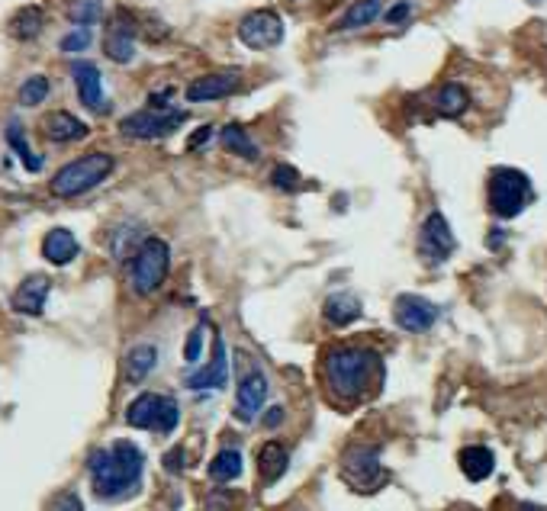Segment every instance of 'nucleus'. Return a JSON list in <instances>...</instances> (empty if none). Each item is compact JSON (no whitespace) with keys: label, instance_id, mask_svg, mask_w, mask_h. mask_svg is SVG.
<instances>
[{"label":"nucleus","instance_id":"obj_8","mask_svg":"<svg viewBox=\"0 0 547 511\" xmlns=\"http://www.w3.org/2000/svg\"><path fill=\"white\" fill-rule=\"evenodd\" d=\"M342 477L358 489V492H371L383 483V467H380V454L374 447H351L342 457Z\"/></svg>","mask_w":547,"mask_h":511},{"label":"nucleus","instance_id":"obj_23","mask_svg":"<svg viewBox=\"0 0 547 511\" xmlns=\"http://www.w3.org/2000/svg\"><path fill=\"white\" fill-rule=\"evenodd\" d=\"M155 363H158V351H155V344H135L133 351L126 354V361H123L126 379H129V383H142V379L155 370Z\"/></svg>","mask_w":547,"mask_h":511},{"label":"nucleus","instance_id":"obj_3","mask_svg":"<svg viewBox=\"0 0 547 511\" xmlns=\"http://www.w3.org/2000/svg\"><path fill=\"white\" fill-rule=\"evenodd\" d=\"M116 161L113 155H106V151H90V155H81V158L68 161L58 174L49 180V190L55 196H62V200H71V196H81L100 187L106 177L113 174Z\"/></svg>","mask_w":547,"mask_h":511},{"label":"nucleus","instance_id":"obj_30","mask_svg":"<svg viewBox=\"0 0 547 511\" xmlns=\"http://www.w3.org/2000/svg\"><path fill=\"white\" fill-rule=\"evenodd\" d=\"M49 90H52L49 78H45V74H33V78H27L23 84H19L17 100H19L23 106H39L45 97H49Z\"/></svg>","mask_w":547,"mask_h":511},{"label":"nucleus","instance_id":"obj_17","mask_svg":"<svg viewBox=\"0 0 547 511\" xmlns=\"http://www.w3.org/2000/svg\"><path fill=\"white\" fill-rule=\"evenodd\" d=\"M267 402V379L265 373H248L245 379L239 383V399H235V418L242 422H251L261 406Z\"/></svg>","mask_w":547,"mask_h":511},{"label":"nucleus","instance_id":"obj_31","mask_svg":"<svg viewBox=\"0 0 547 511\" xmlns=\"http://www.w3.org/2000/svg\"><path fill=\"white\" fill-rule=\"evenodd\" d=\"M71 23H78L81 29L94 27V23H100V17H104V4L100 0H74L68 10Z\"/></svg>","mask_w":547,"mask_h":511},{"label":"nucleus","instance_id":"obj_27","mask_svg":"<svg viewBox=\"0 0 547 511\" xmlns=\"http://www.w3.org/2000/svg\"><path fill=\"white\" fill-rule=\"evenodd\" d=\"M7 145L19 155V161H23V168L27 171H42V158L39 155H33V149H29V141H27V133H23V126L17 123V119H10L7 123Z\"/></svg>","mask_w":547,"mask_h":511},{"label":"nucleus","instance_id":"obj_37","mask_svg":"<svg viewBox=\"0 0 547 511\" xmlns=\"http://www.w3.org/2000/svg\"><path fill=\"white\" fill-rule=\"evenodd\" d=\"M210 135H212V126H200V129H196V133L190 135V141H187V149H190V151L204 149V145H206V139H210Z\"/></svg>","mask_w":547,"mask_h":511},{"label":"nucleus","instance_id":"obj_6","mask_svg":"<svg viewBox=\"0 0 547 511\" xmlns=\"http://www.w3.org/2000/svg\"><path fill=\"white\" fill-rule=\"evenodd\" d=\"M126 422L142 431H158L171 434L181 422V408L171 396H158V393H142L133 399V406L126 408Z\"/></svg>","mask_w":547,"mask_h":511},{"label":"nucleus","instance_id":"obj_10","mask_svg":"<svg viewBox=\"0 0 547 511\" xmlns=\"http://www.w3.org/2000/svg\"><path fill=\"white\" fill-rule=\"evenodd\" d=\"M438 312L442 309L435 306L432 300H425V296H415V293H406V296H399L397 306H393V318H397V325L409 335H422L428 328L438 322Z\"/></svg>","mask_w":547,"mask_h":511},{"label":"nucleus","instance_id":"obj_34","mask_svg":"<svg viewBox=\"0 0 547 511\" xmlns=\"http://www.w3.org/2000/svg\"><path fill=\"white\" fill-rule=\"evenodd\" d=\"M271 180H274V187H281V190H293V187L300 184V174H297V168H290V164H277Z\"/></svg>","mask_w":547,"mask_h":511},{"label":"nucleus","instance_id":"obj_40","mask_svg":"<svg viewBox=\"0 0 547 511\" xmlns=\"http://www.w3.org/2000/svg\"><path fill=\"white\" fill-rule=\"evenodd\" d=\"M528 4H541V0H528Z\"/></svg>","mask_w":547,"mask_h":511},{"label":"nucleus","instance_id":"obj_36","mask_svg":"<svg viewBox=\"0 0 547 511\" xmlns=\"http://www.w3.org/2000/svg\"><path fill=\"white\" fill-rule=\"evenodd\" d=\"M409 13H412V4H406V0H403V4H397V7H389L387 17H383V19H387L389 27H397V23H403V19H406Z\"/></svg>","mask_w":547,"mask_h":511},{"label":"nucleus","instance_id":"obj_12","mask_svg":"<svg viewBox=\"0 0 547 511\" xmlns=\"http://www.w3.org/2000/svg\"><path fill=\"white\" fill-rule=\"evenodd\" d=\"M104 52H106V58L116 62V65L133 62V55H135V23H133V17H129L126 10H119V13L113 17V23L106 27Z\"/></svg>","mask_w":547,"mask_h":511},{"label":"nucleus","instance_id":"obj_14","mask_svg":"<svg viewBox=\"0 0 547 511\" xmlns=\"http://www.w3.org/2000/svg\"><path fill=\"white\" fill-rule=\"evenodd\" d=\"M49 293H52V280H49L45 273H29L27 280L13 290L10 306H13V312H19V316H42Z\"/></svg>","mask_w":547,"mask_h":511},{"label":"nucleus","instance_id":"obj_2","mask_svg":"<svg viewBox=\"0 0 547 511\" xmlns=\"http://www.w3.org/2000/svg\"><path fill=\"white\" fill-rule=\"evenodd\" d=\"M374 370H377V354L351 347V344H335L322 361L328 393L342 402H358L371 386Z\"/></svg>","mask_w":547,"mask_h":511},{"label":"nucleus","instance_id":"obj_16","mask_svg":"<svg viewBox=\"0 0 547 511\" xmlns=\"http://www.w3.org/2000/svg\"><path fill=\"white\" fill-rule=\"evenodd\" d=\"M229 379V357H226V344L216 335L212 344V361L206 363L204 370H196L187 377V389H222Z\"/></svg>","mask_w":547,"mask_h":511},{"label":"nucleus","instance_id":"obj_20","mask_svg":"<svg viewBox=\"0 0 547 511\" xmlns=\"http://www.w3.org/2000/svg\"><path fill=\"white\" fill-rule=\"evenodd\" d=\"M460 469H464V477L470 479V483H483L489 473H493L496 467V457H493V450L489 447H464L460 450V457H458Z\"/></svg>","mask_w":547,"mask_h":511},{"label":"nucleus","instance_id":"obj_13","mask_svg":"<svg viewBox=\"0 0 547 511\" xmlns=\"http://www.w3.org/2000/svg\"><path fill=\"white\" fill-rule=\"evenodd\" d=\"M242 88L239 71H216V74H204V78L190 80L187 88V100L190 103H212V100H226Z\"/></svg>","mask_w":547,"mask_h":511},{"label":"nucleus","instance_id":"obj_21","mask_svg":"<svg viewBox=\"0 0 547 511\" xmlns=\"http://www.w3.org/2000/svg\"><path fill=\"white\" fill-rule=\"evenodd\" d=\"M361 300L358 296H351V293H332L326 300V306H322V316L332 322V325H351V322H358L361 318Z\"/></svg>","mask_w":547,"mask_h":511},{"label":"nucleus","instance_id":"obj_4","mask_svg":"<svg viewBox=\"0 0 547 511\" xmlns=\"http://www.w3.org/2000/svg\"><path fill=\"white\" fill-rule=\"evenodd\" d=\"M531 180L515 168H496L489 174V187H486V200L489 210L499 219H515L525 206L531 203Z\"/></svg>","mask_w":547,"mask_h":511},{"label":"nucleus","instance_id":"obj_28","mask_svg":"<svg viewBox=\"0 0 547 511\" xmlns=\"http://www.w3.org/2000/svg\"><path fill=\"white\" fill-rule=\"evenodd\" d=\"M380 7H383V0H358L348 13L335 23V29H361V27H371L374 19L380 17Z\"/></svg>","mask_w":547,"mask_h":511},{"label":"nucleus","instance_id":"obj_29","mask_svg":"<svg viewBox=\"0 0 547 511\" xmlns=\"http://www.w3.org/2000/svg\"><path fill=\"white\" fill-rule=\"evenodd\" d=\"M210 477L216 479V483H232L235 477H242V454L239 450H220L216 454V460L210 463Z\"/></svg>","mask_w":547,"mask_h":511},{"label":"nucleus","instance_id":"obj_33","mask_svg":"<svg viewBox=\"0 0 547 511\" xmlns=\"http://www.w3.org/2000/svg\"><path fill=\"white\" fill-rule=\"evenodd\" d=\"M200 351H204V325H196L184 341V361L187 363H196L200 361Z\"/></svg>","mask_w":547,"mask_h":511},{"label":"nucleus","instance_id":"obj_11","mask_svg":"<svg viewBox=\"0 0 547 511\" xmlns=\"http://www.w3.org/2000/svg\"><path fill=\"white\" fill-rule=\"evenodd\" d=\"M454 232H451L448 219H444L442 212H428V219L422 222V232H419V251H422L428 261H448L454 255Z\"/></svg>","mask_w":547,"mask_h":511},{"label":"nucleus","instance_id":"obj_25","mask_svg":"<svg viewBox=\"0 0 547 511\" xmlns=\"http://www.w3.org/2000/svg\"><path fill=\"white\" fill-rule=\"evenodd\" d=\"M470 106V94L467 88H460V84H444L438 94H435V110L448 119H458V116L467 113Z\"/></svg>","mask_w":547,"mask_h":511},{"label":"nucleus","instance_id":"obj_7","mask_svg":"<svg viewBox=\"0 0 547 511\" xmlns=\"http://www.w3.org/2000/svg\"><path fill=\"white\" fill-rule=\"evenodd\" d=\"M187 116L181 110H139V113H129L119 123V133L126 139H139V141H155V139H165L177 129V126L184 123Z\"/></svg>","mask_w":547,"mask_h":511},{"label":"nucleus","instance_id":"obj_24","mask_svg":"<svg viewBox=\"0 0 547 511\" xmlns=\"http://www.w3.org/2000/svg\"><path fill=\"white\" fill-rule=\"evenodd\" d=\"M42 27H45L42 7H23L13 13V19H10V35L19 39V42H33L35 35L42 33Z\"/></svg>","mask_w":547,"mask_h":511},{"label":"nucleus","instance_id":"obj_19","mask_svg":"<svg viewBox=\"0 0 547 511\" xmlns=\"http://www.w3.org/2000/svg\"><path fill=\"white\" fill-rule=\"evenodd\" d=\"M78 251H81L78 239H74L68 229H52L42 239V257L49 261V264H55V267L71 264V261L78 257Z\"/></svg>","mask_w":547,"mask_h":511},{"label":"nucleus","instance_id":"obj_35","mask_svg":"<svg viewBox=\"0 0 547 511\" xmlns=\"http://www.w3.org/2000/svg\"><path fill=\"white\" fill-rule=\"evenodd\" d=\"M49 511H84V502H81L74 492H65V495H58L52 505H49Z\"/></svg>","mask_w":547,"mask_h":511},{"label":"nucleus","instance_id":"obj_18","mask_svg":"<svg viewBox=\"0 0 547 511\" xmlns=\"http://www.w3.org/2000/svg\"><path fill=\"white\" fill-rule=\"evenodd\" d=\"M42 133H45V139L55 141V145H68V141L84 139V135H88L90 129H88L84 123H81L78 116H71L68 110H55V113L45 116Z\"/></svg>","mask_w":547,"mask_h":511},{"label":"nucleus","instance_id":"obj_22","mask_svg":"<svg viewBox=\"0 0 547 511\" xmlns=\"http://www.w3.org/2000/svg\"><path fill=\"white\" fill-rule=\"evenodd\" d=\"M287 463H290V457H287V447H283V444L271 441L258 450V473H261V479H265L267 485H274L283 473H287Z\"/></svg>","mask_w":547,"mask_h":511},{"label":"nucleus","instance_id":"obj_1","mask_svg":"<svg viewBox=\"0 0 547 511\" xmlns=\"http://www.w3.org/2000/svg\"><path fill=\"white\" fill-rule=\"evenodd\" d=\"M88 467L94 495L104 499V502H113V499H126V495H133L139 489L145 457L133 441H116L110 447L94 450Z\"/></svg>","mask_w":547,"mask_h":511},{"label":"nucleus","instance_id":"obj_39","mask_svg":"<svg viewBox=\"0 0 547 511\" xmlns=\"http://www.w3.org/2000/svg\"><path fill=\"white\" fill-rule=\"evenodd\" d=\"M165 463H168V469H181V450H174V454H171Z\"/></svg>","mask_w":547,"mask_h":511},{"label":"nucleus","instance_id":"obj_38","mask_svg":"<svg viewBox=\"0 0 547 511\" xmlns=\"http://www.w3.org/2000/svg\"><path fill=\"white\" fill-rule=\"evenodd\" d=\"M281 422H283V408H271V412H267V418H265V424H267V428H277Z\"/></svg>","mask_w":547,"mask_h":511},{"label":"nucleus","instance_id":"obj_32","mask_svg":"<svg viewBox=\"0 0 547 511\" xmlns=\"http://www.w3.org/2000/svg\"><path fill=\"white\" fill-rule=\"evenodd\" d=\"M88 45H90V29H74V33L62 35L58 49H62V52H84Z\"/></svg>","mask_w":547,"mask_h":511},{"label":"nucleus","instance_id":"obj_9","mask_svg":"<svg viewBox=\"0 0 547 511\" xmlns=\"http://www.w3.org/2000/svg\"><path fill=\"white\" fill-rule=\"evenodd\" d=\"M239 39L255 52L274 49L283 42V19L274 10H255L239 23Z\"/></svg>","mask_w":547,"mask_h":511},{"label":"nucleus","instance_id":"obj_15","mask_svg":"<svg viewBox=\"0 0 547 511\" xmlns=\"http://www.w3.org/2000/svg\"><path fill=\"white\" fill-rule=\"evenodd\" d=\"M71 78H74V88H78L81 103L94 110V113H106V97H104V78H100V68L90 62H74L71 65Z\"/></svg>","mask_w":547,"mask_h":511},{"label":"nucleus","instance_id":"obj_5","mask_svg":"<svg viewBox=\"0 0 547 511\" xmlns=\"http://www.w3.org/2000/svg\"><path fill=\"white\" fill-rule=\"evenodd\" d=\"M171 267V248L165 239H145L129 264V283L139 296H151L158 290Z\"/></svg>","mask_w":547,"mask_h":511},{"label":"nucleus","instance_id":"obj_26","mask_svg":"<svg viewBox=\"0 0 547 511\" xmlns=\"http://www.w3.org/2000/svg\"><path fill=\"white\" fill-rule=\"evenodd\" d=\"M222 149L232 151V155H239V158L245 161H258V145L251 141V135L242 129L239 123H229V126H222Z\"/></svg>","mask_w":547,"mask_h":511}]
</instances>
